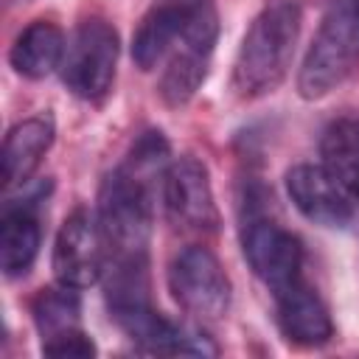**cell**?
<instances>
[{
  "label": "cell",
  "instance_id": "obj_1",
  "mask_svg": "<svg viewBox=\"0 0 359 359\" xmlns=\"http://www.w3.org/2000/svg\"><path fill=\"white\" fill-rule=\"evenodd\" d=\"M300 25V0H266L261 6L233 62V90L238 98H261L283 84L294 59Z\"/></svg>",
  "mask_w": 359,
  "mask_h": 359
},
{
  "label": "cell",
  "instance_id": "obj_2",
  "mask_svg": "<svg viewBox=\"0 0 359 359\" xmlns=\"http://www.w3.org/2000/svg\"><path fill=\"white\" fill-rule=\"evenodd\" d=\"M359 65V14L353 0H337L323 17L297 73V93L317 101L337 90Z\"/></svg>",
  "mask_w": 359,
  "mask_h": 359
},
{
  "label": "cell",
  "instance_id": "obj_3",
  "mask_svg": "<svg viewBox=\"0 0 359 359\" xmlns=\"http://www.w3.org/2000/svg\"><path fill=\"white\" fill-rule=\"evenodd\" d=\"M151 191L154 180L126 163L109 171L98 191V227L109 255L146 252L151 238Z\"/></svg>",
  "mask_w": 359,
  "mask_h": 359
},
{
  "label": "cell",
  "instance_id": "obj_4",
  "mask_svg": "<svg viewBox=\"0 0 359 359\" xmlns=\"http://www.w3.org/2000/svg\"><path fill=\"white\" fill-rule=\"evenodd\" d=\"M219 39V11L210 0H188V22L182 42L163 62L157 95L165 107H185L208 79L213 45Z\"/></svg>",
  "mask_w": 359,
  "mask_h": 359
},
{
  "label": "cell",
  "instance_id": "obj_5",
  "mask_svg": "<svg viewBox=\"0 0 359 359\" xmlns=\"http://www.w3.org/2000/svg\"><path fill=\"white\" fill-rule=\"evenodd\" d=\"M118 31L107 20H84L65 50L62 59V81L65 87L90 104H98L109 95L118 67Z\"/></svg>",
  "mask_w": 359,
  "mask_h": 359
},
{
  "label": "cell",
  "instance_id": "obj_6",
  "mask_svg": "<svg viewBox=\"0 0 359 359\" xmlns=\"http://www.w3.org/2000/svg\"><path fill=\"white\" fill-rule=\"evenodd\" d=\"M168 289L174 300L199 320L224 317L233 297L222 261L202 244H191L174 255L168 266Z\"/></svg>",
  "mask_w": 359,
  "mask_h": 359
},
{
  "label": "cell",
  "instance_id": "obj_7",
  "mask_svg": "<svg viewBox=\"0 0 359 359\" xmlns=\"http://www.w3.org/2000/svg\"><path fill=\"white\" fill-rule=\"evenodd\" d=\"M163 208L168 222L182 233H216L219 208L210 174L202 160L180 157L163 174Z\"/></svg>",
  "mask_w": 359,
  "mask_h": 359
},
{
  "label": "cell",
  "instance_id": "obj_8",
  "mask_svg": "<svg viewBox=\"0 0 359 359\" xmlns=\"http://www.w3.org/2000/svg\"><path fill=\"white\" fill-rule=\"evenodd\" d=\"M241 247L250 269L269 292L303 275V244L286 227L266 219L264 210L247 213L241 230Z\"/></svg>",
  "mask_w": 359,
  "mask_h": 359
},
{
  "label": "cell",
  "instance_id": "obj_9",
  "mask_svg": "<svg viewBox=\"0 0 359 359\" xmlns=\"http://www.w3.org/2000/svg\"><path fill=\"white\" fill-rule=\"evenodd\" d=\"M107 241L98 227V219H93L84 208L73 210L53 241V275L56 280L87 289L104 278L107 269Z\"/></svg>",
  "mask_w": 359,
  "mask_h": 359
},
{
  "label": "cell",
  "instance_id": "obj_10",
  "mask_svg": "<svg viewBox=\"0 0 359 359\" xmlns=\"http://www.w3.org/2000/svg\"><path fill=\"white\" fill-rule=\"evenodd\" d=\"M286 194L311 224L342 230L353 222V196L323 165H292L286 171Z\"/></svg>",
  "mask_w": 359,
  "mask_h": 359
},
{
  "label": "cell",
  "instance_id": "obj_11",
  "mask_svg": "<svg viewBox=\"0 0 359 359\" xmlns=\"http://www.w3.org/2000/svg\"><path fill=\"white\" fill-rule=\"evenodd\" d=\"M272 297H275L278 328L289 342L303 345V348H317L334 337L328 306L323 303L317 289L306 280V275L278 286Z\"/></svg>",
  "mask_w": 359,
  "mask_h": 359
},
{
  "label": "cell",
  "instance_id": "obj_12",
  "mask_svg": "<svg viewBox=\"0 0 359 359\" xmlns=\"http://www.w3.org/2000/svg\"><path fill=\"white\" fill-rule=\"evenodd\" d=\"M56 126L50 115H34L8 129L3 140V188L25 185L48 149L53 146Z\"/></svg>",
  "mask_w": 359,
  "mask_h": 359
},
{
  "label": "cell",
  "instance_id": "obj_13",
  "mask_svg": "<svg viewBox=\"0 0 359 359\" xmlns=\"http://www.w3.org/2000/svg\"><path fill=\"white\" fill-rule=\"evenodd\" d=\"M185 22H188V0L185 3H163L157 8H151L135 36H132V59L140 70H154L157 65H163L171 50L182 42L185 36Z\"/></svg>",
  "mask_w": 359,
  "mask_h": 359
},
{
  "label": "cell",
  "instance_id": "obj_14",
  "mask_svg": "<svg viewBox=\"0 0 359 359\" xmlns=\"http://www.w3.org/2000/svg\"><path fill=\"white\" fill-rule=\"evenodd\" d=\"M39 196H28L22 205H6L0 224V266L6 278H20L31 269L39 255L42 227L36 216Z\"/></svg>",
  "mask_w": 359,
  "mask_h": 359
},
{
  "label": "cell",
  "instance_id": "obj_15",
  "mask_svg": "<svg viewBox=\"0 0 359 359\" xmlns=\"http://www.w3.org/2000/svg\"><path fill=\"white\" fill-rule=\"evenodd\" d=\"M65 50L67 45H65L62 28L48 20H34L17 34L8 50V62L20 76L36 81V79L50 76L62 65Z\"/></svg>",
  "mask_w": 359,
  "mask_h": 359
},
{
  "label": "cell",
  "instance_id": "obj_16",
  "mask_svg": "<svg viewBox=\"0 0 359 359\" xmlns=\"http://www.w3.org/2000/svg\"><path fill=\"white\" fill-rule=\"evenodd\" d=\"M31 317L34 325L45 342H53L59 337L76 334L81 331V297L76 286L67 283H56V286H45L36 292V297L31 300Z\"/></svg>",
  "mask_w": 359,
  "mask_h": 359
},
{
  "label": "cell",
  "instance_id": "obj_17",
  "mask_svg": "<svg viewBox=\"0 0 359 359\" xmlns=\"http://www.w3.org/2000/svg\"><path fill=\"white\" fill-rule=\"evenodd\" d=\"M323 168L359 202V121H334L320 140Z\"/></svg>",
  "mask_w": 359,
  "mask_h": 359
},
{
  "label": "cell",
  "instance_id": "obj_18",
  "mask_svg": "<svg viewBox=\"0 0 359 359\" xmlns=\"http://www.w3.org/2000/svg\"><path fill=\"white\" fill-rule=\"evenodd\" d=\"M42 353L45 356H56V359H90V356H95V342L81 328L76 334H67V337H59L53 342H45Z\"/></svg>",
  "mask_w": 359,
  "mask_h": 359
},
{
  "label": "cell",
  "instance_id": "obj_19",
  "mask_svg": "<svg viewBox=\"0 0 359 359\" xmlns=\"http://www.w3.org/2000/svg\"><path fill=\"white\" fill-rule=\"evenodd\" d=\"M353 3H356V14H359V0H353Z\"/></svg>",
  "mask_w": 359,
  "mask_h": 359
}]
</instances>
